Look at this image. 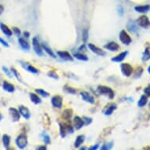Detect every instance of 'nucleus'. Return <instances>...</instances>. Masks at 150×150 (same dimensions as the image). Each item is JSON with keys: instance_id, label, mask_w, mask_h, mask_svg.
<instances>
[{"instance_id": "f257e3e1", "label": "nucleus", "mask_w": 150, "mask_h": 150, "mask_svg": "<svg viewBox=\"0 0 150 150\" xmlns=\"http://www.w3.org/2000/svg\"><path fill=\"white\" fill-rule=\"evenodd\" d=\"M16 145L21 149H24L28 145V136L25 133L21 134L20 135L17 136L15 140Z\"/></svg>"}, {"instance_id": "f03ea898", "label": "nucleus", "mask_w": 150, "mask_h": 150, "mask_svg": "<svg viewBox=\"0 0 150 150\" xmlns=\"http://www.w3.org/2000/svg\"><path fill=\"white\" fill-rule=\"evenodd\" d=\"M98 91L99 93L104 94L105 96H108L109 99H113L115 97L114 91L108 86H98Z\"/></svg>"}, {"instance_id": "7ed1b4c3", "label": "nucleus", "mask_w": 150, "mask_h": 150, "mask_svg": "<svg viewBox=\"0 0 150 150\" xmlns=\"http://www.w3.org/2000/svg\"><path fill=\"white\" fill-rule=\"evenodd\" d=\"M32 47L34 49L35 53L40 56V57H42L44 54H43V50H42V44H40V42H39V40L37 39L36 37H34L32 39Z\"/></svg>"}, {"instance_id": "20e7f679", "label": "nucleus", "mask_w": 150, "mask_h": 150, "mask_svg": "<svg viewBox=\"0 0 150 150\" xmlns=\"http://www.w3.org/2000/svg\"><path fill=\"white\" fill-rule=\"evenodd\" d=\"M119 38H120V40L121 41V42L123 44L126 45V46H129V45L132 42V40L130 36L128 35V33L126 32L125 30H122L120 34H119Z\"/></svg>"}, {"instance_id": "39448f33", "label": "nucleus", "mask_w": 150, "mask_h": 150, "mask_svg": "<svg viewBox=\"0 0 150 150\" xmlns=\"http://www.w3.org/2000/svg\"><path fill=\"white\" fill-rule=\"evenodd\" d=\"M120 70L123 76L126 77H129L131 76V74L133 72L134 69L130 64L128 63H123L120 64Z\"/></svg>"}, {"instance_id": "423d86ee", "label": "nucleus", "mask_w": 150, "mask_h": 150, "mask_svg": "<svg viewBox=\"0 0 150 150\" xmlns=\"http://www.w3.org/2000/svg\"><path fill=\"white\" fill-rule=\"evenodd\" d=\"M59 126H60V134H61L62 138H64L68 133L72 134L74 132V129L72 128L71 126L65 125V124H62V123H60Z\"/></svg>"}, {"instance_id": "0eeeda50", "label": "nucleus", "mask_w": 150, "mask_h": 150, "mask_svg": "<svg viewBox=\"0 0 150 150\" xmlns=\"http://www.w3.org/2000/svg\"><path fill=\"white\" fill-rule=\"evenodd\" d=\"M137 24L138 26L144 28H148L150 27V21L145 15H142L138 17V19L137 20Z\"/></svg>"}, {"instance_id": "6e6552de", "label": "nucleus", "mask_w": 150, "mask_h": 150, "mask_svg": "<svg viewBox=\"0 0 150 150\" xmlns=\"http://www.w3.org/2000/svg\"><path fill=\"white\" fill-rule=\"evenodd\" d=\"M51 104L54 108H62V105H63V98L60 95H55L52 97Z\"/></svg>"}, {"instance_id": "1a4fd4ad", "label": "nucleus", "mask_w": 150, "mask_h": 150, "mask_svg": "<svg viewBox=\"0 0 150 150\" xmlns=\"http://www.w3.org/2000/svg\"><path fill=\"white\" fill-rule=\"evenodd\" d=\"M88 47L91 51L93 52V53H94L95 54H97V55H98V56L104 57V56H105L106 55L105 51H104L103 50L101 49V48H99V47H96L95 45L92 44V43H89Z\"/></svg>"}, {"instance_id": "9d476101", "label": "nucleus", "mask_w": 150, "mask_h": 150, "mask_svg": "<svg viewBox=\"0 0 150 150\" xmlns=\"http://www.w3.org/2000/svg\"><path fill=\"white\" fill-rule=\"evenodd\" d=\"M19 63L21 64V65L25 69V70H27L28 71H29L31 73L33 74H38L39 73V70L36 69V68H35L34 66H32V64H29L27 62H23V61H19Z\"/></svg>"}, {"instance_id": "9b49d317", "label": "nucleus", "mask_w": 150, "mask_h": 150, "mask_svg": "<svg viewBox=\"0 0 150 150\" xmlns=\"http://www.w3.org/2000/svg\"><path fill=\"white\" fill-rule=\"evenodd\" d=\"M18 111L20 112L21 116H22L23 118H25V120H29L31 117V112H30L29 109L24 105H20L18 107Z\"/></svg>"}, {"instance_id": "f8f14e48", "label": "nucleus", "mask_w": 150, "mask_h": 150, "mask_svg": "<svg viewBox=\"0 0 150 150\" xmlns=\"http://www.w3.org/2000/svg\"><path fill=\"white\" fill-rule=\"evenodd\" d=\"M9 113H10L11 119L13 122H18L21 119V114L19 111L15 108H9Z\"/></svg>"}, {"instance_id": "ddd939ff", "label": "nucleus", "mask_w": 150, "mask_h": 150, "mask_svg": "<svg viewBox=\"0 0 150 150\" xmlns=\"http://www.w3.org/2000/svg\"><path fill=\"white\" fill-rule=\"evenodd\" d=\"M74 123V127L76 130H80L82 127H83V126H85L84 121L83 118L79 117L78 116H76L73 119Z\"/></svg>"}, {"instance_id": "4468645a", "label": "nucleus", "mask_w": 150, "mask_h": 150, "mask_svg": "<svg viewBox=\"0 0 150 150\" xmlns=\"http://www.w3.org/2000/svg\"><path fill=\"white\" fill-rule=\"evenodd\" d=\"M104 48L108 50H110V51L115 52L117 51L119 49H120V45L117 43V42H114V41H112V42H108L107 44H105L104 46Z\"/></svg>"}, {"instance_id": "2eb2a0df", "label": "nucleus", "mask_w": 150, "mask_h": 150, "mask_svg": "<svg viewBox=\"0 0 150 150\" xmlns=\"http://www.w3.org/2000/svg\"><path fill=\"white\" fill-rule=\"evenodd\" d=\"M57 54L59 56V57H61L62 59L64 60V61L72 62L74 59V57L68 51H57Z\"/></svg>"}, {"instance_id": "dca6fc26", "label": "nucleus", "mask_w": 150, "mask_h": 150, "mask_svg": "<svg viewBox=\"0 0 150 150\" xmlns=\"http://www.w3.org/2000/svg\"><path fill=\"white\" fill-rule=\"evenodd\" d=\"M127 28L131 33H136L138 31V25L133 21H129L127 24Z\"/></svg>"}, {"instance_id": "f3484780", "label": "nucleus", "mask_w": 150, "mask_h": 150, "mask_svg": "<svg viewBox=\"0 0 150 150\" xmlns=\"http://www.w3.org/2000/svg\"><path fill=\"white\" fill-rule=\"evenodd\" d=\"M128 54V51H123L122 52V53H120V54H118V55H116V57H112V59H111V61L113 62H116V63H120V62H122L123 61V60L125 59L126 57L127 56Z\"/></svg>"}, {"instance_id": "a211bd4d", "label": "nucleus", "mask_w": 150, "mask_h": 150, "mask_svg": "<svg viewBox=\"0 0 150 150\" xmlns=\"http://www.w3.org/2000/svg\"><path fill=\"white\" fill-rule=\"evenodd\" d=\"M80 95H81L82 98L83 99L84 101L88 102L90 104H94V98L92 95H91L88 92L86 91H82L80 93Z\"/></svg>"}, {"instance_id": "6ab92c4d", "label": "nucleus", "mask_w": 150, "mask_h": 150, "mask_svg": "<svg viewBox=\"0 0 150 150\" xmlns=\"http://www.w3.org/2000/svg\"><path fill=\"white\" fill-rule=\"evenodd\" d=\"M18 43L20 45L21 48L25 51H29L30 50V45L27 40H25L24 38L19 37L18 38Z\"/></svg>"}, {"instance_id": "aec40b11", "label": "nucleus", "mask_w": 150, "mask_h": 150, "mask_svg": "<svg viewBox=\"0 0 150 150\" xmlns=\"http://www.w3.org/2000/svg\"><path fill=\"white\" fill-rule=\"evenodd\" d=\"M0 29L2 31L3 34L6 35V36H12L13 35V31H11L10 28L8 27L7 25L3 24V23H0Z\"/></svg>"}, {"instance_id": "412c9836", "label": "nucleus", "mask_w": 150, "mask_h": 150, "mask_svg": "<svg viewBox=\"0 0 150 150\" xmlns=\"http://www.w3.org/2000/svg\"><path fill=\"white\" fill-rule=\"evenodd\" d=\"M3 89L6 92H9V93H13L15 91V86L8 81L3 82Z\"/></svg>"}, {"instance_id": "4be33fe9", "label": "nucleus", "mask_w": 150, "mask_h": 150, "mask_svg": "<svg viewBox=\"0 0 150 150\" xmlns=\"http://www.w3.org/2000/svg\"><path fill=\"white\" fill-rule=\"evenodd\" d=\"M150 10L149 5H143V6H136L134 7V10L137 13H147Z\"/></svg>"}, {"instance_id": "5701e85b", "label": "nucleus", "mask_w": 150, "mask_h": 150, "mask_svg": "<svg viewBox=\"0 0 150 150\" xmlns=\"http://www.w3.org/2000/svg\"><path fill=\"white\" fill-rule=\"evenodd\" d=\"M10 136L5 134H3V138H2V141H3V146L5 149H10Z\"/></svg>"}, {"instance_id": "b1692460", "label": "nucleus", "mask_w": 150, "mask_h": 150, "mask_svg": "<svg viewBox=\"0 0 150 150\" xmlns=\"http://www.w3.org/2000/svg\"><path fill=\"white\" fill-rule=\"evenodd\" d=\"M85 138H86V137L83 134H80V135L77 136L75 144H74L75 148H79V146H81L83 145V143L84 142V141H85Z\"/></svg>"}, {"instance_id": "393cba45", "label": "nucleus", "mask_w": 150, "mask_h": 150, "mask_svg": "<svg viewBox=\"0 0 150 150\" xmlns=\"http://www.w3.org/2000/svg\"><path fill=\"white\" fill-rule=\"evenodd\" d=\"M30 100L32 101V103H34L35 105H39V104L42 103V100L40 98V97L38 96L37 94L34 93H31L29 94Z\"/></svg>"}, {"instance_id": "a878e982", "label": "nucleus", "mask_w": 150, "mask_h": 150, "mask_svg": "<svg viewBox=\"0 0 150 150\" xmlns=\"http://www.w3.org/2000/svg\"><path fill=\"white\" fill-rule=\"evenodd\" d=\"M42 50H44L46 53H47L49 56H50L51 57H53V58H56V54H54V51L52 50L48 46H47L46 43H42Z\"/></svg>"}, {"instance_id": "bb28decb", "label": "nucleus", "mask_w": 150, "mask_h": 150, "mask_svg": "<svg viewBox=\"0 0 150 150\" xmlns=\"http://www.w3.org/2000/svg\"><path fill=\"white\" fill-rule=\"evenodd\" d=\"M116 108H117V105H116V104H112V105L108 106V108H106V110L104 112V114L105 116H110V115L112 114L114 111L116 110Z\"/></svg>"}, {"instance_id": "cd10ccee", "label": "nucleus", "mask_w": 150, "mask_h": 150, "mask_svg": "<svg viewBox=\"0 0 150 150\" xmlns=\"http://www.w3.org/2000/svg\"><path fill=\"white\" fill-rule=\"evenodd\" d=\"M148 103V97L145 95H142L140 99L138 101V106L139 108H142L145 106Z\"/></svg>"}, {"instance_id": "c85d7f7f", "label": "nucleus", "mask_w": 150, "mask_h": 150, "mask_svg": "<svg viewBox=\"0 0 150 150\" xmlns=\"http://www.w3.org/2000/svg\"><path fill=\"white\" fill-rule=\"evenodd\" d=\"M72 114H73V112H72V110H71V108L65 109L63 112V113H62V118L64 119L65 120H69L72 116Z\"/></svg>"}, {"instance_id": "c756f323", "label": "nucleus", "mask_w": 150, "mask_h": 150, "mask_svg": "<svg viewBox=\"0 0 150 150\" xmlns=\"http://www.w3.org/2000/svg\"><path fill=\"white\" fill-rule=\"evenodd\" d=\"M142 60L143 62H147V61L150 60V47H147L145 48V51L143 52L142 54Z\"/></svg>"}, {"instance_id": "7c9ffc66", "label": "nucleus", "mask_w": 150, "mask_h": 150, "mask_svg": "<svg viewBox=\"0 0 150 150\" xmlns=\"http://www.w3.org/2000/svg\"><path fill=\"white\" fill-rule=\"evenodd\" d=\"M74 58H76L77 60L79 61H83V62H87L88 61V57L83 54H80V53H76V54H73Z\"/></svg>"}, {"instance_id": "2f4dec72", "label": "nucleus", "mask_w": 150, "mask_h": 150, "mask_svg": "<svg viewBox=\"0 0 150 150\" xmlns=\"http://www.w3.org/2000/svg\"><path fill=\"white\" fill-rule=\"evenodd\" d=\"M35 92L38 94H40L42 97H43V98H48L50 96V93L46 91H44L43 89H35Z\"/></svg>"}, {"instance_id": "473e14b6", "label": "nucleus", "mask_w": 150, "mask_h": 150, "mask_svg": "<svg viewBox=\"0 0 150 150\" xmlns=\"http://www.w3.org/2000/svg\"><path fill=\"white\" fill-rule=\"evenodd\" d=\"M113 145L114 143L113 142H107L105 144H104L101 147V150H108V149H111L113 147Z\"/></svg>"}, {"instance_id": "72a5a7b5", "label": "nucleus", "mask_w": 150, "mask_h": 150, "mask_svg": "<svg viewBox=\"0 0 150 150\" xmlns=\"http://www.w3.org/2000/svg\"><path fill=\"white\" fill-rule=\"evenodd\" d=\"M11 71H12L13 75V76H14L16 78H17V79L18 80V81H20L21 83H23L22 79H21V78L20 74L18 73V71H17V70L14 69V68H12V69H11Z\"/></svg>"}, {"instance_id": "f704fd0d", "label": "nucleus", "mask_w": 150, "mask_h": 150, "mask_svg": "<svg viewBox=\"0 0 150 150\" xmlns=\"http://www.w3.org/2000/svg\"><path fill=\"white\" fill-rule=\"evenodd\" d=\"M42 140H43V142H44L45 144H47V145H48V144H50V137L48 134H47V133H42Z\"/></svg>"}, {"instance_id": "c9c22d12", "label": "nucleus", "mask_w": 150, "mask_h": 150, "mask_svg": "<svg viewBox=\"0 0 150 150\" xmlns=\"http://www.w3.org/2000/svg\"><path fill=\"white\" fill-rule=\"evenodd\" d=\"M2 69H3V72L6 75V76H8L9 78H12L13 75H12V71H11V70H10V69H8L7 67H6V66H3Z\"/></svg>"}, {"instance_id": "e433bc0d", "label": "nucleus", "mask_w": 150, "mask_h": 150, "mask_svg": "<svg viewBox=\"0 0 150 150\" xmlns=\"http://www.w3.org/2000/svg\"><path fill=\"white\" fill-rule=\"evenodd\" d=\"M64 91H66L67 93H71V94H75V93H76V89L72 88V87H70V86H64Z\"/></svg>"}, {"instance_id": "4c0bfd02", "label": "nucleus", "mask_w": 150, "mask_h": 150, "mask_svg": "<svg viewBox=\"0 0 150 150\" xmlns=\"http://www.w3.org/2000/svg\"><path fill=\"white\" fill-rule=\"evenodd\" d=\"M82 37H83V41L84 42H86L88 40L89 34H88V31L86 29H83V32H82Z\"/></svg>"}, {"instance_id": "58836bf2", "label": "nucleus", "mask_w": 150, "mask_h": 150, "mask_svg": "<svg viewBox=\"0 0 150 150\" xmlns=\"http://www.w3.org/2000/svg\"><path fill=\"white\" fill-rule=\"evenodd\" d=\"M82 118H83V120L85 126L90 125V124L92 123V121H93V119L91 118V117H87V116H83Z\"/></svg>"}, {"instance_id": "ea45409f", "label": "nucleus", "mask_w": 150, "mask_h": 150, "mask_svg": "<svg viewBox=\"0 0 150 150\" xmlns=\"http://www.w3.org/2000/svg\"><path fill=\"white\" fill-rule=\"evenodd\" d=\"M48 76L50 77V78H53V79H58V76H57V74L54 71H48Z\"/></svg>"}, {"instance_id": "a19ab883", "label": "nucleus", "mask_w": 150, "mask_h": 150, "mask_svg": "<svg viewBox=\"0 0 150 150\" xmlns=\"http://www.w3.org/2000/svg\"><path fill=\"white\" fill-rule=\"evenodd\" d=\"M143 72V69L142 67H138V69H137V71H136V73L134 75V76L135 78H139V77L142 76V74Z\"/></svg>"}, {"instance_id": "79ce46f5", "label": "nucleus", "mask_w": 150, "mask_h": 150, "mask_svg": "<svg viewBox=\"0 0 150 150\" xmlns=\"http://www.w3.org/2000/svg\"><path fill=\"white\" fill-rule=\"evenodd\" d=\"M144 93H145V96H147L148 98L150 97V84H149V85L144 89Z\"/></svg>"}, {"instance_id": "37998d69", "label": "nucleus", "mask_w": 150, "mask_h": 150, "mask_svg": "<svg viewBox=\"0 0 150 150\" xmlns=\"http://www.w3.org/2000/svg\"><path fill=\"white\" fill-rule=\"evenodd\" d=\"M13 33H14L15 35H17V36H19L21 35V30L17 27L13 28Z\"/></svg>"}, {"instance_id": "c03bdc74", "label": "nucleus", "mask_w": 150, "mask_h": 150, "mask_svg": "<svg viewBox=\"0 0 150 150\" xmlns=\"http://www.w3.org/2000/svg\"><path fill=\"white\" fill-rule=\"evenodd\" d=\"M0 44L3 45V47H9V44H8V42L6 41V40H4L2 38V37H0Z\"/></svg>"}, {"instance_id": "a18cd8bd", "label": "nucleus", "mask_w": 150, "mask_h": 150, "mask_svg": "<svg viewBox=\"0 0 150 150\" xmlns=\"http://www.w3.org/2000/svg\"><path fill=\"white\" fill-rule=\"evenodd\" d=\"M118 13L119 15H120V16H123V13H124V10H123V8L121 6H118Z\"/></svg>"}, {"instance_id": "49530a36", "label": "nucleus", "mask_w": 150, "mask_h": 150, "mask_svg": "<svg viewBox=\"0 0 150 150\" xmlns=\"http://www.w3.org/2000/svg\"><path fill=\"white\" fill-rule=\"evenodd\" d=\"M99 148V144H96V145H93V146H91V147H90L88 149L90 150H96L98 149Z\"/></svg>"}, {"instance_id": "de8ad7c7", "label": "nucleus", "mask_w": 150, "mask_h": 150, "mask_svg": "<svg viewBox=\"0 0 150 150\" xmlns=\"http://www.w3.org/2000/svg\"><path fill=\"white\" fill-rule=\"evenodd\" d=\"M47 148L46 145H42V146H39V147L36 148V149H39V150H46Z\"/></svg>"}, {"instance_id": "09e8293b", "label": "nucleus", "mask_w": 150, "mask_h": 150, "mask_svg": "<svg viewBox=\"0 0 150 150\" xmlns=\"http://www.w3.org/2000/svg\"><path fill=\"white\" fill-rule=\"evenodd\" d=\"M24 36L25 37V39H26V38H29V36H30L29 32H24Z\"/></svg>"}, {"instance_id": "8fccbe9b", "label": "nucleus", "mask_w": 150, "mask_h": 150, "mask_svg": "<svg viewBox=\"0 0 150 150\" xmlns=\"http://www.w3.org/2000/svg\"><path fill=\"white\" fill-rule=\"evenodd\" d=\"M4 11V7L2 4H0V14H2Z\"/></svg>"}, {"instance_id": "3c124183", "label": "nucleus", "mask_w": 150, "mask_h": 150, "mask_svg": "<svg viewBox=\"0 0 150 150\" xmlns=\"http://www.w3.org/2000/svg\"><path fill=\"white\" fill-rule=\"evenodd\" d=\"M2 120H3V115H2L1 112H0V121H2Z\"/></svg>"}, {"instance_id": "603ef678", "label": "nucleus", "mask_w": 150, "mask_h": 150, "mask_svg": "<svg viewBox=\"0 0 150 150\" xmlns=\"http://www.w3.org/2000/svg\"><path fill=\"white\" fill-rule=\"evenodd\" d=\"M87 149V148H86V147H81L80 148V149H83V150H84V149Z\"/></svg>"}, {"instance_id": "864d4df0", "label": "nucleus", "mask_w": 150, "mask_h": 150, "mask_svg": "<svg viewBox=\"0 0 150 150\" xmlns=\"http://www.w3.org/2000/svg\"><path fill=\"white\" fill-rule=\"evenodd\" d=\"M148 72H149V73L150 74V66L149 67V68H148Z\"/></svg>"}, {"instance_id": "5fc2aeb1", "label": "nucleus", "mask_w": 150, "mask_h": 150, "mask_svg": "<svg viewBox=\"0 0 150 150\" xmlns=\"http://www.w3.org/2000/svg\"><path fill=\"white\" fill-rule=\"evenodd\" d=\"M149 107H150V104H149Z\"/></svg>"}]
</instances>
